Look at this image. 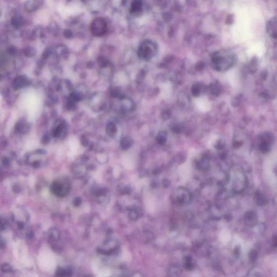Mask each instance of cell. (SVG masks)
Here are the masks:
<instances>
[{
  "mask_svg": "<svg viewBox=\"0 0 277 277\" xmlns=\"http://www.w3.org/2000/svg\"><path fill=\"white\" fill-rule=\"evenodd\" d=\"M216 146V148L221 150L222 148H224V146H225V143L223 141H222V140H220L218 141L217 142Z\"/></svg>",
  "mask_w": 277,
  "mask_h": 277,
  "instance_id": "4fadbf2b",
  "label": "cell"
},
{
  "mask_svg": "<svg viewBox=\"0 0 277 277\" xmlns=\"http://www.w3.org/2000/svg\"><path fill=\"white\" fill-rule=\"evenodd\" d=\"M235 61V56L229 52H217L212 58L214 68L219 71H225L231 68Z\"/></svg>",
  "mask_w": 277,
  "mask_h": 277,
  "instance_id": "6da1fadb",
  "label": "cell"
},
{
  "mask_svg": "<svg viewBox=\"0 0 277 277\" xmlns=\"http://www.w3.org/2000/svg\"><path fill=\"white\" fill-rule=\"evenodd\" d=\"M255 200L259 206L265 205L267 203V198L259 191H257V193H256Z\"/></svg>",
  "mask_w": 277,
  "mask_h": 277,
  "instance_id": "ba28073f",
  "label": "cell"
},
{
  "mask_svg": "<svg viewBox=\"0 0 277 277\" xmlns=\"http://www.w3.org/2000/svg\"><path fill=\"white\" fill-rule=\"evenodd\" d=\"M267 32L271 37L274 39L277 37V20L276 17H273L269 21L267 25Z\"/></svg>",
  "mask_w": 277,
  "mask_h": 277,
  "instance_id": "5b68a950",
  "label": "cell"
},
{
  "mask_svg": "<svg viewBox=\"0 0 277 277\" xmlns=\"http://www.w3.org/2000/svg\"><path fill=\"white\" fill-rule=\"evenodd\" d=\"M166 141V134L164 133L160 134L158 136V141L160 144H164Z\"/></svg>",
  "mask_w": 277,
  "mask_h": 277,
  "instance_id": "7c38bea8",
  "label": "cell"
},
{
  "mask_svg": "<svg viewBox=\"0 0 277 277\" xmlns=\"http://www.w3.org/2000/svg\"><path fill=\"white\" fill-rule=\"evenodd\" d=\"M142 8V2L140 1H134L131 3V12L133 13L139 12Z\"/></svg>",
  "mask_w": 277,
  "mask_h": 277,
  "instance_id": "30bf717a",
  "label": "cell"
},
{
  "mask_svg": "<svg viewBox=\"0 0 277 277\" xmlns=\"http://www.w3.org/2000/svg\"><path fill=\"white\" fill-rule=\"evenodd\" d=\"M140 56L144 59H150L153 54V50L148 45H144L140 48Z\"/></svg>",
  "mask_w": 277,
  "mask_h": 277,
  "instance_id": "52a82bcc",
  "label": "cell"
},
{
  "mask_svg": "<svg viewBox=\"0 0 277 277\" xmlns=\"http://www.w3.org/2000/svg\"><path fill=\"white\" fill-rule=\"evenodd\" d=\"M197 166L199 170H205L208 169L209 166L208 159L206 158H202L197 162Z\"/></svg>",
  "mask_w": 277,
  "mask_h": 277,
  "instance_id": "9c48e42d",
  "label": "cell"
},
{
  "mask_svg": "<svg viewBox=\"0 0 277 277\" xmlns=\"http://www.w3.org/2000/svg\"><path fill=\"white\" fill-rule=\"evenodd\" d=\"M213 88L212 89V92H213V93L214 94H219L220 93V89L219 88V87H218L217 86L214 85V87H213Z\"/></svg>",
  "mask_w": 277,
  "mask_h": 277,
  "instance_id": "5bb4252c",
  "label": "cell"
},
{
  "mask_svg": "<svg viewBox=\"0 0 277 277\" xmlns=\"http://www.w3.org/2000/svg\"><path fill=\"white\" fill-rule=\"evenodd\" d=\"M90 30L93 35L97 36H103L107 31V24L101 18L95 19L90 25Z\"/></svg>",
  "mask_w": 277,
  "mask_h": 277,
  "instance_id": "7a4b0ae2",
  "label": "cell"
},
{
  "mask_svg": "<svg viewBox=\"0 0 277 277\" xmlns=\"http://www.w3.org/2000/svg\"><path fill=\"white\" fill-rule=\"evenodd\" d=\"M260 138V144L259 145V150L263 153H267L271 148V145L273 140L272 136L269 133H265Z\"/></svg>",
  "mask_w": 277,
  "mask_h": 277,
  "instance_id": "3957f363",
  "label": "cell"
},
{
  "mask_svg": "<svg viewBox=\"0 0 277 277\" xmlns=\"http://www.w3.org/2000/svg\"><path fill=\"white\" fill-rule=\"evenodd\" d=\"M241 145H242V143L241 142H236L234 144H233V146H234V147H236V148H238V147H239L240 146H241Z\"/></svg>",
  "mask_w": 277,
  "mask_h": 277,
  "instance_id": "9a60e30c",
  "label": "cell"
},
{
  "mask_svg": "<svg viewBox=\"0 0 277 277\" xmlns=\"http://www.w3.org/2000/svg\"><path fill=\"white\" fill-rule=\"evenodd\" d=\"M200 93V87L198 84H195L192 88V93L194 96H198Z\"/></svg>",
  "mask_w": 277,
  "mask_h": 277,
  "instance_id": "8fae6325",
  "label": "cell"
},
{
  "mask_svg": "<svg viewBox=\"0 0 277 277\" xmlns=\"http://www.w3.org/2000/svg\"><path fill=\"white\" fill-rule=\"evenodd\" d=\"M10 64V60L8 56L4 51L0 50V70H4L8 68Z\"/></svg>",
  "mask_w": 277,
  "mask_h": 277,
  "instance_id": "8992f818",
  "label": "cell"
},
{
  "mask_svg": "<svg viewBox=\"0 0 277 277\" xmlns=\"http://www.w3.org/2000/svg\"><path fill=\"white\" fill-rule=\"evenodd\" d=\"M190 193L185 189H179L175 191V200L178 203H187L190 201Z\"/></svg>",
  "mask_w": 277,
  "mask_h": 277,
  "instance_id": "277c9868",
  "label": "cell"
}]
</instances>
